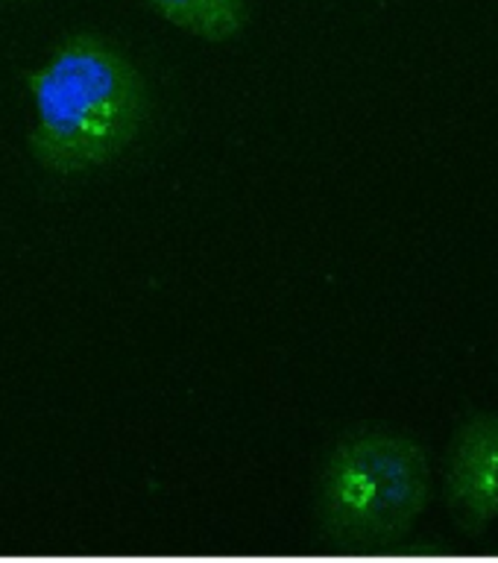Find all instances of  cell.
I'll use <instances>...</instances> for the list:
<instances>
[{
  "instance_id": "cell-4",
  "label": "cell",
  "mask_w": 498,
  "mask_h": 563,
  "mask_svg": "<svg viewBox=\"0 0 498 563\" xmlns=\"http://www.w3.org/2000/svg\"><path fill=\"white\" fill-rule=\"evenodd\" d=\"M167 24L206 42H229L244 30L246 0H144Z\"/></svg>"
},
{
  "instance_id": "cell-3",
  "label": "cell",
  "mask_w": 498,
  "mask_h": 563,
  "mask_svg": "<svg viewBox=\"0 0 498 563\" xmlns=\"http://www.w3.org/2000/svg\"><path fill=\"white\" fill-rule=\"evenodd\" d=\"M446 496L469 531H482L498 517V417L461 426L449 449Z\"/></svg>"
},
{
  "instance_id": "cell-1",
  "label": "cell",
  "mask_w": 498,
  "mask_h": 563,
  "mask_svg": "<svg viewBox=\"0 0 498 563\" xmlns=\"http://www.w3.org/2000/svg\"><path fill=\"white\" fill-rule=\"evenodd\" d=\"M35 103L30 153L53 174H82L121 156L139 135L147 95L130 56L103 35H70L26 74Z\"/></svg>"
},
{
  "instance_id": "cell-2",
  "label": "cell",
  "mask_w": 498,
  "mask_h": 563,
  "mask_svg": "<svg viewBox=\"0 0 498 563\" xmlns=\"http://www.w3.org/2000/svg\"><path fill=\"white\" fill-rule=\"evenodd\" d=\"M429 490V457L417 440L387 429L350 434L320 473V534L343 552L387 549L411 531Z\"/></svg>"
}]
</instances>
